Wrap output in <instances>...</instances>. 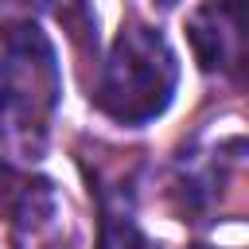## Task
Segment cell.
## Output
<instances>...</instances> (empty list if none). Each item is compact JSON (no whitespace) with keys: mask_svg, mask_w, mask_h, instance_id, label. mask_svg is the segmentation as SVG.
I'll use <instances>...</instances> for the list:
<instances>
[{"mask_svg":"<svg viewBox=\"0 0 249 249\" xmlns=\"http://www.w3.org/2000/svg\"><path fill=\"white\" fill-rule=\"evenodd\" d=\"M62 97V70L51 39L16 19L0 31V167L39 160Z\"/></svg>","mask_w":249,"mask_h":249,"instance_id":"cell-1","label":"cell"},{"mask_svg":"<svg viewBox=\"0 0 249 249\" xmlns=\"http://www.w3.org/2000/svg\"><path fill=\"white\" fill-rule=\"evenodd\" d=\"M175 86H179V62L171 43L148 23H124L109 43L93 101L109 121L140 128L167 113Z\"/></svg>","mask_w":249,"mask_h":249,"instance_id":"cell-2","label":"cell"},{"mask_svg":"<svg viewBox=\"0 0 249 249\" xmlns=\"http://www.w3.org/2000/svg\"><path fill=\"white\" fill-rule=\"evenodd\" d=\"M195 62L210 74H241L245 62V0H202L187 19Z\"/></svg>","mask_w":249,"mask_h":249,"instance_id":"cell-3","label":"cell"},{"mask_svg":"<svg viewBox=\"0 0 249 249\" xmlns=\"http://www.w3.org/2000/svg\"><path fill=\"white\" fill-rule=\"evenodd\" d=\"M97 210H101V222H97V245L93 249H160L136 226L132 195L124 191V183H101L97 187Z\"/></svg>","mask_w":249,"mask_h":249,"instance_id":"cell-4","label":"cell"},{"mask_svg":"<svg viewBox=\"0 0 249 249\" xmlns=\"http://www.w3.org/2000/svg\"><path fill=\"white\" fill-rule=\"evenodd\" d=\"M12 4H23V8H31V12H51V8H58L62 0H12Z\"/></svg>","mask_w":249,"mask_h":249,"instance_id":"cell-5","label":"cell"},{"mask_svg":"<svg viewBox=\"0 0 249 249\" xmlns=\"http://www.w3.org/2000/svg\"><path fill=\"white\" fill-rule=\"evenodd\" d=\"M175 4H179V0H160V8H175Z\"/></svg>","mask_w":249,"mask_h":249,"instance_id":"cell-6","label":"cell"},{"mask_svg":"<svg viewBox=\"0 0 249 249\" xmlns=\"http://www.w3.org/2000/svg\"><path fill=\"white\" fill-rule=\"evenodd\" d=\"M191 249H214V245H191Z\"/></svg>","mask_w":249,"mask_h":249,"instance_id":"cell-7","label":"cell"}]
</instances>
